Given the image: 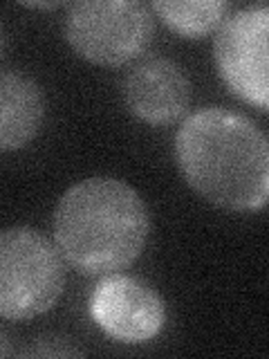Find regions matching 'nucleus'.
I'll list each match as a JSON object with an SVG mask.
<instances>
[{
	"instance_id": "1",
	"label": "nucleus",
	"mask_w": 269,
	"mask_h": 359,
	"mask_svg": "<svg viewBox=\"0 0 269 359\" xmlns=\"http://www.w3.org/2000/svg\"><path fill=\"white\" fill-rule=\"evenodd\" d=\"M175 162L188 187L227 211H258L269 198V142L227 108H202L175 135Z\"/></svg>"
},
{
	"instance_id": "7",
	"label": "nucleus",
	"mask_w": 269,
	"mask_h": 359,
	"mask_svg": "<svg viewBox=\"0 0 269 359\" xmlns=\"http://www.w3.org/2000/svg\"><path fill=\"white\" fill-rule=\"evenodd\" d=\"M123 101L137 119L151 126H168L188 112L191 81L175 61L149 56L123 79Z\"/></svg>"
},
{
	"instance_id": "10",
	"label": "nucleus",
	"mask_w": 269,
	"mask_h": 359,
	"mask_svg": "<svg viewBox=\"0 0 269 359\" xmlns=\"http://www.w3.org/2000/svg\"><path fill=\"white\" fill-rule=\"evenodd\" d=\"M20 355H25V357H72V355H83V353L78 351V348H74L72 344H67L65 339L48 337V339L34 341Z\"/></svg>"
},
{
	"instance_id": "2",
	"label": "nucleus",
	"mask_w": 269,
	"mask_h": 359,
	"mask_svg": "<svg viewBox=\"0 0 269 359\" xmlns=\"http://www.w3.org/2000/svg\"><path fill=\"white\" fill-rule=\"evenodd\" d=\"M151 213L144 198L117 177H88L70 187L54 211L61 256L83 274H115L144 252Z\"/></svg>"
},
{
	"instance_id": "6",
	"label": "nucleus",
	"mask_w": 269,
	"mask_h": 359,
	"mask_svg": "<svg viewBox=\"0 0 269 359\" xmlns=\"http://www.w3.org/2000/svg\"><path fill=\"white\" fill-rule=\"evenodd\" d=\"M90 317L119 344L155 339L166 323V303L153 285L128 274H108L90 294Z\"/></svg>"
},
{
	"instance_id": "9",
	"label": "nucleus",
	"mask_w": 269,
	"mask_h": 359,
	"mask_svg": "<svg viewBox=\"0 0 269 359\" xmlns=\"http://www.w3.org/2000/svg\"><path fill=\"white\" fill-rule=\"evenodd\" d=\"M151 11L164 20L168 29L184 39H202L216 32L227 18L229 3L222 0H155Z\"/></svg>"
},
{
	"instance_id": "4",
	"label": "nucleus",
	"mask_w": 269,
	"mask_h": 359,
	"mask_svg": "<svg viewBox=\"0 0 269 359\" xmlns=\"http://www.w3.org/2000/svg\"><path fill=\"white\" fill-rule=\"evenodd\" d=\"M63 32L81 59L117 67L151 48L155 16L137 0H78L67 7Z\"/></svg>"
},
{
	"instance_id": "3",
	"label": "nucleus",
	"mask_w": 269,
	"mask_h": 359,
	"mask_svg": "<svg viewBox=\"0 0 269 359\" xmlns=\"http://www.w3.org/2000/svg\"><path fill=\"white\" fill-rule=\"evenodd\" d=\"M65 287L63 256L32 227L0 231V319H34L56 306Z\"/></svg>"
},
{
	"instance_id": "5",
	"label": "nucleus",
	"mask_w": 269,
	"mask_h": 359,
	"mask_svg": "<svg viewBox=\"0 0 269 359\" xmlns=\"http://www.w3.org/2000/svg\"><path fill=\"white\" fill-rule=\"evenodd\" d=\"M267 34L269 7L258 3L233 11L218 27L213 56L222 81L244 104L267 112Z\"/></svg>"
},
{
	"instance_id": "11",
	"label": "nucleus",
	"mask_w": 269,
	"mask_h": 359,
	"mask_svg": "<svg viewBox=\"0 0 269 359\" xmlns=\"http://www.w3.org/2000/svg\"><path fill=\"white\" fill-rule=\"evenodd\" d=\"M14 351V341H11V334L0 325V357H11Z\"/></svg>"
},
{
	"instance_id": "8",
	"label": "nucleus",
	"mask_w": 269,
	"mask_h": 359,
	"mask_svg": "<svg viewBox=\"0 0 269 359\" xmlns=\"http://www.w3.org/2000/svg\"><path fill=\"white\" fill-rule=\"evenodd\" d=\"M45 95L32 76L0 72V151H18L41 133Z\"/></svg>"
},
{
	"instance_id": "12",
	"label": "nucleus",
	"mask_w": 269,
	"mask_h": 359,
	"mask_svg": "<svg viewBox=\"0 0 269 359\" xmlns=\"http://www.w3.org/2000/svg\"><path fill=\"white\" fill-rule=\"evenodd\" d=\"M5 50H7V36H5L3 25H0V59L5 56Z\"/></svg>"
}]
</instances>
